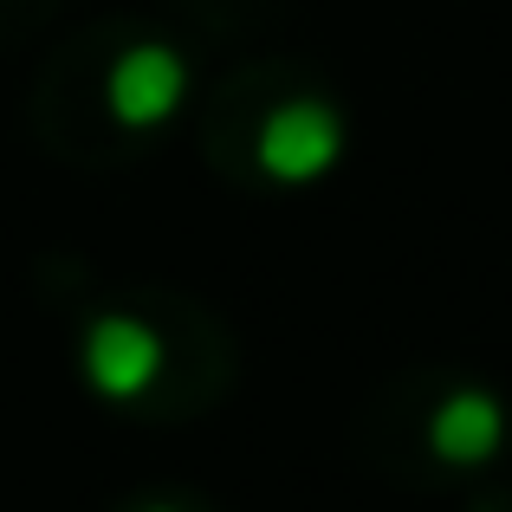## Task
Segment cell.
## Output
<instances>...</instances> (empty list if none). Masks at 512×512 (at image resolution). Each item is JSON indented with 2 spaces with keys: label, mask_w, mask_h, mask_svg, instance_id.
<instances>
[{
  "label": "cell",
  "mask_w": 512,
  "mask_h": 512,
  "mask_svg": "<svg viewBox=\"0 0 512 512\" xmlns=\"http://www.w3.org/2000/svg\"><path fill=\"white\" fill-rule=\"evenodd\" d=\"M78 363H85V383L98 389L104 402H137L143 389H156V376H163V338H156V325H143L137 312H104V318L85 325Z\"/></svg>",
  "instance_id": "obj_3"
},
{
  "label": "cell",
  "mask_w": 512,
  "mask_h": 512,
  "mask_svg": "<svg viewBox=\"0 0 512 512\" xmlns=\"http://www.w3.org/2000/svg\"><path fill=\"white\" fill-rule=\"evenodd\" d=\"M506 441V402L493 389H448L428 415V448L448 467H487Z\"/></svg>",
  "instance_id": "obj_4"
},
{
  "label": "cell",
  "mask_w": 512,
  "mask_h": 512,
  "mask_svg": "<svg viewBox=\"0 0 512 512\" xmlns=\"http://www.w3.org/2000/svg\"><path fill=\"white\" fill-rule=\"evenodd\" d=\"M188 98V59L163 39H137L111 59V78H104V104L124 130H156L182 111Z\"/></svg>",
  "instance_id": "obj_2"
},
{
  "label": "cell",
  "mask_w": 512,
  "mask_h": 512,
  "mask_svg": "<svg viewBox=\"0 0 512 512\" xmlns=\"http://www.w3.org/2000/svg\"><path fill=\"white\" fill-rule=\"evenodd\" d=\"M137 512H175V506H137Z\"/></svg>",
  "instance_id": "obj_5"
},
{
  "label": "cell",
  "mask_w": 512,
  "mask_h": 512,
  "mask_svg": "<svg viewBox=\"0 0 512 512\" xmlns=\"http://www.w3.org/2000/svg\"><path fill=\"white\" fill-rule=\"evenodd\" d=\"M253 156H260V169L273 175V182L305 188V182H318V175L338 169V156H344V117L331 111L325 98H286V104L266 111Z\"/></svg>",
  "instance_id": "obj_1"
}]
</instances>
